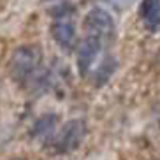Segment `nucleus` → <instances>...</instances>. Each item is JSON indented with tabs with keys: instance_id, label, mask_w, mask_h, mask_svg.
Wrapping results in <instances>:
<instances>
[{
	"instance_id": "f257e3e1",
	"label": "nucleus",
	"mask_w": 160,
	"mask_h": 160,
	"mask_svg": "<svg viewBox=\"0 0 160 160\" xmlns=\"http://www.w3.org/2000/svg\"><path fill=\"white\" fill-rule=\"evenodd\" d=\"M42 62V49L37 44H23L18 46L11 55L9 74L16 83L28 81Z\"/></svg>"
},
{
	"instance_id": "f03ea898",
	"label": "nucleus",
	"mask_w": 160,
	"mask_h": 160,
	"mask_svg": "<svg viewBox=\"0 0 160 160\" xmlns=\"http://www.w3.org/2000/svg\"><path fill=\"white\" fill-rule=\"evenodd\" d=\"M86 137V123L85 120H71L60 130H55L48 139V146L55 155H67L72 153L83 144Z\"/></svg>"
},
{
	"instance_id": "7ed1b4c3",
	"label": "nucleus",
	"mask_w": 160,
	"mask_h": 160,
	"mask_svg": "<svg viewBox=\"0 0 160 160\" xmlns=\"http://www.w3.org/2000/svg\"><path fill=\"white\" fill-rule=\"evenodd\" d=\"M51 35L55 42L65 49L72 51L78 46V28H76V19L74 14L69 7H60L55 9L53 14V23H51Z\"/></svg>"
},
{
	"instance_id": "20e7f679",
	"label": "nucleus",
	"mask_w": 160,
	"mask_h": 160,
	"mask_svg": "<svg viewBox=\"0 0 160 160\" xmlns=\"http://www.w3.org/2000/svg\"><path fill=\"white\" fill-rule=\"evenodd\" d=\"M83 27H85V35H93V37L104 41V42H108L114 35L113 16L109 14L108 11L100 9V7L88 11V14L85 16Z\"/></svg>"
},
{
	"instance_id": "39448f33",
	"label": "nucleus",
	"mask_w": 160,
	"mask_h": 160,
	"mask_svg": "<svg viewBox=\"0 0 160 160\" xmlns=\"http://www.w3.org/2000/svg\"><path fill=\"white\" fill-rule=\"evenodd\" d=\"M104 41L93 37V35H85V39L81 41V44L78 46V71L81 76H86L93 63L97 62L100 51H102Z\"/></svg>"
},
{
	"instance_id": "423d86ee",
	"label": "nucleus",
	"mask_w": 160,
	"mask_h": 160,
	"mask_svg": "<svg viewBox=\"0 0 160 160\" xmlns=\"http://www.w3.org/2000/svg\"><path fill=\"white\" fill-rule=\"evenodd\" d=\"M139 16L148 30H157L160 27V0H142Z\"/></svg>"
},
{
	"instance_id": "0eeeda50",
	"label": "nucleus",
	"mask_w": 160,
	"mask_h": 160,
	"mask_svg": "<svg viewBox=\"0 0 160 160\" xmlns=\"http://www.w3.org/2000/svg\"><path fill=\"white\" fill-rule=\"evenodd\" d=\"M57 114H44L33 123L30 134L33 139H49L51 134L57 130Z\"/></svg>"
},
{
	"instance_id": "6e6552de",
	"label": "nucleus",
	"mask_w": 160,
	"mask_h": 160,
	"mask_svg": "<svg viewBox=\"0 0 160 160\" xmlns=\"http://www.w3.org/2000/svg\"><path fill=\"white\" fill-rule=\"evenodd\" d=\"M106 2L111 4V5H114V7H118V9H122V7H127L132 0H106Z\"/></svg>"
},
{
	"instance_id": "1a4fd4ad",
	"label": "nucleus",
	"mask_w": 160,
	"mask_h": 160,
	"mask_svg": "<svg viewBox=\"0 0 160 160\" xmlns=\"http://www.w3.org/2000/svg\"><path fill=\"white\" fill-rule=\"evenodd\" d=\"M9 160H25V158H9Z\"/></svg>"
}]
</instances>
